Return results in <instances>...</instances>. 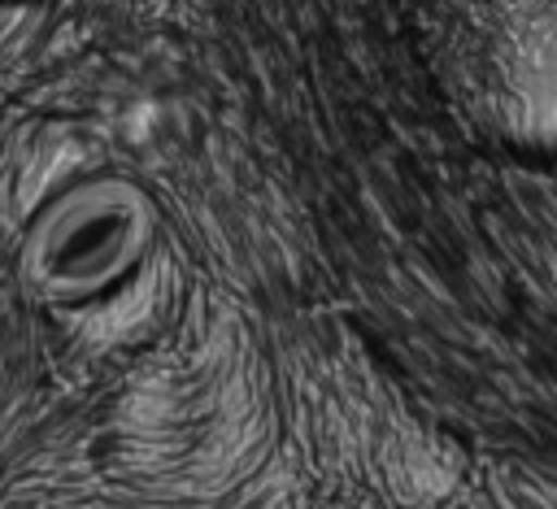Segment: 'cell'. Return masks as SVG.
<instances>
[{"instance_id": "1", "label": "cell", "mask_w": 557, "mask_h": 509, "mask_svg": "<svg viewBox=\"0 0 557 509\" xmlns=\"http://www.w3.org/2000/svg\"><path fill=\"white\" fill-rule=\"evenodd\" d=\"M157 239V204L126 174L61 187L26 226L22 274L52 305H78L122 283Z\"/></svg>"}]
</instances>
